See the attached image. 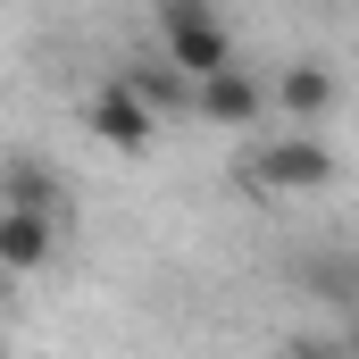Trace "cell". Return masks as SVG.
Instances as JSON below:
<instances>
[{"instance_id":"cell-1","label":"cell","mask_w":359,"mask_h":359,"mask_svg":"<svg viewBox=\"0 0 359 359\" xmlns=\"http://www.w3.org/2000/svg\"><path fill=\"white\" fill-rule=\"evenodd\" d=\"M334 176H343V168H334V151H326L318 134H268V142L243 159V184H251V192H268V201H292V192H326Z\"/></svg>"},{"instance_id":"cell-2","label":"cell","mask_w":359,"mask_h":359,"mask_svg":"<svg viewBox=\"0 0 359 359\" xmlns=\"http://www.w3.org/2000/svg\"><path fill=\"white\" fill-rule=\"evenodd\" d=\"M159 59L176 67L184 84H201V76L234 67V34H226L217 8H201V0H168V8H159Z\"/></svg>"},{"instance_id":"cell-3","label":"cell","mask_w":359,"mask_h":359,"mask_svg":"<svg viewBox=\"0 0 359 359\" xmlns=\"http://www.w3.org/2000/svg\"><path fill=\"white\" fill-rule=\"evenodd\" d=\"M201 126H226V134H251L259 117H268V84L251 76V67H217V76H201L192 100H184Z\"/></svg>"},{"instance_id":"cell-4","label":"cell","mask_w":359,"mask_h":359,"mask_svg":"<svg viewBox=\"0 0 359 359\" xmlns=\"http://www.w3.org/2000/svg\"><path fill=\"white\" fill-rule=\"evenodd\" d=\"M84 126L109 142V151H117V159H142V151L159 142V117H151V109H134L117 84H100V92L84 100Z\"/></svg>"},{"instance_id":"cell-5","label":"cell","mask_w":359,"mask_h":359,"mask_svg":"<svg viewBox=\"0 0 359 359\" xmlns=\"http://www.w3.org/2000/svg\"><path fill=\"white\" fill-rule=\"evenodd\" d=\"M59 201H67V184H59L50 159H34V151H8V159H0V209L50 217V226H59Z\"/></svg>"},{"instance_id":"cell-6","label":"cell","mask_w":359,"mask_h":359,"mask_svg":"<svg viewBox=\"0 0 359 359\" xmlns=\"http://www.w3.org/2000/svg\"><path fill=\"white\" fill-rule=\"evenodd\" d=\"M268 100L284 109V126H292V134H309L318 117H334V67H318V59H292V67L276 76Z\"/></svg>"},{"instance_id":"cell-7","label":"cell","mask_w":359,"mask_h":359,"mask_svg":"<svg viewBox=\"0 0 359 359\" xmlns=\"http://www.w3.org/2000/svg\"><path fill=\"white\" fill-rule=\"evenodd\" d=\"M109 84L126 92L134 109H151L159 126H168V117H176V109H184V100H192V84H184V76H176V67H168V59H126V67H117Z\"/></svg>"},{"instance_id":"cell-8","label":"cell","mask_w":359,"mask_h":359,"mask_svg":"<svg viewBox=\"0 0 359 359\" xmlns=\"http://www.w3.org/2000/svg\"><path fill=\"white\" fill-rule=\"evenodd\" d=\"M50 259H59V226H50V217L0 209V268H8V276H42Z\"/></svg>"},{"instance_id":"cell-9","label":"cell","mask_w":359,"mask_h":359,"mask_svg":"<svg viewBox=\"0 0 359 359\" xmlns=\"http://www.w3.org/2000/svg\"><path fill=\"white\" fill-rule=\"evenodd\" d=\"M284 359H351V351H343L334 334H292V343H284Z\"/></svg>"}]
</instances>
